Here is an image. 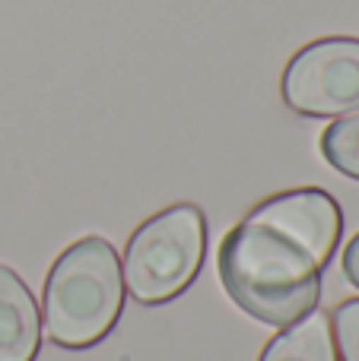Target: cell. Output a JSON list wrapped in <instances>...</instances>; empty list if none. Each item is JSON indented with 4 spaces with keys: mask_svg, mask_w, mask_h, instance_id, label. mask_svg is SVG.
Returning <instances> with one entry per match:
<instances>
[{
    "mask_svg": "<svg viewBox=\"0 0 359 361\" xmlns=\"http://www.w3.org/2000/svg\"><path fill=\"white\" fill-rule=\"evenodd\" d=\"M280 95L302 118L359 111V38L328 35L302 44L283 67Z\"/></svg>",
    "mask_w": 359,
    "mask_h": 361,
    "instance_id": "4",
    "label": "cell"
},
{
    "mask_svg": "<svg viewBox=\"0 0 359 361\" xmlns=\"http://www.w3.org/2000/svg\"><path fill=\"white\" fill-rule=\"evenodd\" d=\"M318 146H322V156L331 169L359 180V111L334 121L322 133V143Z\"/></svg>",
    "mask_w": 359,
    "mask_h": 361,
    "instance_id": "7",
    "label": "cell"
},
{
    "mask_svg": "<svg viewBox=\"0 0 359 361\" xmlns=\"http://www.w3.org/2000/svg\"><path fill=\"white\" fill-rule=\"evenodd\" d=\"M42 317L29 286L0 263V361H35Z\"/></svg>",
    "mask_w": 359,
    "mask_h": 361,
    "instance_id": "5",
    "label": "cell"
},
{
    "mask_svg": "<svg viewBox=\"0 0 359 361\" xmlns=\"http://www.w3.org/2000/svg\"><path fill=\"white\" fill-rule=\"evenodd\" d=\"M343 235V209L322 187L283 190L252 206L220 244L226 295L267 326H290L318 307L322 276Z\"/></svg>",
    "mask_w": 359,
    "mask_h": 361,
    "instance_id": "1",
    "label": "cell"
},
{
    "mask_svg": "<svg viewBox=\"0 0 359 361\" xmlns=\"http://www.w3.org/2000/svg\"><path fill=\"white\" fill-rule=\"evenodd\" d=\"M258 361H341L331 330V314L309 311L296 324L280 326V333L264 345Z\"/></svg>",
    "mask_w": 359,
    "mask_h": 361,
    "instance_id": "6",
    "label": "cell"
},
{
    "mask_svg": "<svg viewBox=\"0 0 359 361\" xmlns=\"http://www.w3.org/2000/svg\"><path fill=\"white\" fill-rule=\"evenodd\" d=\"M124 295L118 250L99 235L80 238L45 276V333L61 349H93L121 320Z\"/></svg>",
    "mask_w": 359,
    "mask_h": 361,
    "instance_id": "2",
    "label": "cell"
},
{
    "mask_svg": "<svg viewBox=\"0 0 359 361\" xmlns=\"http://www.w3.org/2000/svg\"><path fill=\"white\" fill-rule=\"evenodd\" d=\"M341 263H343V276H347V279L359 288V235L347 244V250H343V260H341Z\"/></svg>",
    "mask_w": 359,
    "mask_h": 361,
    "instance_id": "9",
    "label": "cell"
},
{
    "mask_svg": "<svg viewBox=\"0 0 359 361\" xmlns=\"http://www.w3.org/2000/svg\"><path fill=\"white\" fill-rule=\"evenodd\" d=\"M207 254V216L197 203H172L150 216L131 238L121 260L124 288L146 307L169 305L188 292Z\"/></svg>",
    "mask_w": 359,
    "mask_h": 361,
    "instance_id": "3",
    "label": "cell"
},
{
    "mask_svg": "<svg viewBox=\"0 0 359 361\" xmlns=\"http://www.w3.org/2000/svg\"><path fill=\"white\" fill-rule=\"evenodd\" d=\"M331 330L341 361H359V298H347L331 314Z\"/></svg>",
    "mask_w": 359,
    "mask_h": 361,
    "instance_id": "8",
    "label": "cell"
}]
</instances>
